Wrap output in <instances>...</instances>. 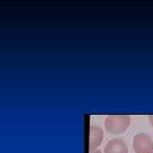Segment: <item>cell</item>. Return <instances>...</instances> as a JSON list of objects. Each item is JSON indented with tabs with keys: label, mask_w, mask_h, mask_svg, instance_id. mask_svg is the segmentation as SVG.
I'll list each match as a JSON object with an SVG mask.
<instances>
[{
	"label": "cell",
	"mask_w": 153,
	"mask_h": 153,
	"mask_svg": "<svg viewBox=\"0 0 153 153\" xmlns=\"http://www.w3.org/2000/svg\"><path fill=\"white\" fill-rule=\"evenodd\" d=\"M104 139V131L98 125H93L90 128L89 134V149L96 150L100 146Z\"/></svg>",
	"instance_id": "4"
},
{
	"label": "cell",
	"mask_w": 153,
	"mask_h": 153,
	"mask_svg": "<svg viewBox=\"0 0 153 153\" xmlns=\"http://www.w3.org/2000/svg\"><path fill=\"white\" fill-rule=\"evenodd\" d=\"M131 123L128 115H109L105 119V128L112 134L125 132Z\"/></svg>",
	"instance_id": "1"
},
{
	"label": "cell",
	"mask_w": 153,
	"mask_h": 153,
	"mask_svg": "<svg viewBox=\"0 0 153 153\" xmlns=\"http://www.w3.org/2000/svg\"><path fill=\"white\" fill-rule=\"evenodd\" d=\"M89 153H102L101 152V151H100L98 149H96V150H91Z\"/></svg>",
	"instance_id": "6"
},
{
	"label": "cell",
	"mask_w": 153,
	"mask_h": 153,
	"mask_svg": "<svg viewBox=\"0 0 153 153\" xmlns=\"http://www.w3.org/2000/svg\"><path fill=\"white\" fill-rule=\"evenodd\" d=\"M103 153H128V149L123 140L116 138L106 143Z\"/></svg>",
	"instance_id": "3"
},
{
	"label": "cell",
	"mask_w": 153,
	"mask_h": 153,
	"mask_svg": "<svg viewBox=\"0 0 153 153\" xmlns=\"http://www.w3.org/2000/svg\"><path fill=\"white\" fill-rule=\"evenodd\" d=\"M148 120H149L150 123H151L152 126L153 127V115H151V116H149V117H148Z\"/></svg>",
	"instance_id": "5"
},
{
	"label": "cell",
	"mask_w": 153,
	"mask_h": 153,
	"mask_svg": "<svg viewBox=\"0 0 153 153\" xmlns=\"http://www.w3.org/2000/svg\"><path fill=\"white\" fill-rule=\"evenodd\" d=\"M133 148L135 153H152V138L147 134H138L133 139Z\"/></svg>",
	"instance_id": "2"
}]
</instances>
